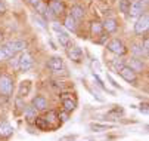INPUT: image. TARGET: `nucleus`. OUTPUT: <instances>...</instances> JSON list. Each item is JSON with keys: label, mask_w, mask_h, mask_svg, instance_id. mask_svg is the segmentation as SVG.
Returning <instances> with one entry per match:
<instances>
[{"label": "nucleus", "mask_w": 149, "mask_h": 141, "mask_svg": "<svg viewBox=\"0 0 149 141\" xmlns=\"http://www.w3.org/2000/svg\"><path fill=\"white\" fill-rule=\"evenodd\" d=\"M0 94L5 97H10L13 94V80L8 74L0 76Z\"/></svg>", "instance_id": "obj_1"}, {"label": "nucleus", "mask_w": 149, "mask_h": 141, "mask_svg": "<svg viewBox=\"0 0 149 141\" xmlns=\"http://www.w3.org/2000/svg\"><path fill=\"white\" fill-rule=\"evenodd\" d=\"M18 59V68L21 70V71H28L31 67H33V63H34V59H33V55L31 54H28V52H24L22 55H21L19 58H16Z\"/></svg>", "instance_id": "obj_2"}, {"label": "nucleus", "mask_w": 149, "mask_h": 141, "mask_svg": "<svg viewBox=\"0 0 149 141\" xmlns=\"http://www.w3.org/2000/svg\"><path fill=\"white\" fill-rule=\"evenodd\" d=\"M106 48H108V51H111L112 54L115 55H124L127 52V48L124 46V43L121 42L120 39H112L108 42V45H106Z\"/></svg>", "instance_id": "obj_3"}, {"label": "nucleus", "mask_w": 149, "mask_h": 141, "mask_svg": "<svg viewBox=\"0 0 149 141\" xmlns=\"http://www.w3.org/2000/svg\"><path fill=\"white\" fill-rule=\"evenodd\" d=\"M118 74H121V77L124 79V80H127L129 83H132V85H137V77H136V73L129 67V66H123L121 67V70L118 71Z\"/></svg>", "instance_id": "obj_4"}, {"label": "nucleus", "mask_w": 149, "mask_h": 141, "mask_svg": "<svg viewBox=\"0 0 149 141\" xmlns=\"http://www.w3.org/2000/svg\"><path fill=\"white\" fill-rule=\"evenodd\" d=\"M148 27H149V16L148 13H142L137 19V23L134 24V31L137 34H143L148 30Z\"/></svg>", "instance_id": "obj_5"}, {"label": "nucleus", "mask_w": 149, "mask_h": 141, "mask_svg": "<svg viewBox=\"0 0 149 141\" xmlns=\"http://www.w3.org/2000/svg\"><path fill=\"white\" fill-rule=\"evenodd\" d=\"M6 46L12 52V55H15L18 52H22L27 49V42H24V40H10V42L6 43Z\"/></svg>", "instance_id": "obj_6"}, {"label": "nucleus", "mask_w": 149, "mask_h": 141, "mask_svg": "<svg viewBox=\"0 0 149 141\" xmlns=\"http://www.w3.org/2000/svg\"><path fill=\"white\" fill-rule=\"evenodd\" d=\"M43 117H45L46 123H47V129H56L59 126V123H61V119H59V116H58L56 111H49Z\"/></svg>", "instance_id": "obj_7"}, {"label": "nucleus", "mask_w": 149, "mask_h": 141, "mask_svg": "<svg viewBox=\"0 0 149 141\" xmlns=\"http://www.w3.org/2000/svg\"><path fill=\"white\" fill-rule=\"evenodd\" d=\"M47 67H49L53 73H59L61 70L65 68V64H63V59H62L61 56H52V58H49Z\"/></svg>", "instance_id": "obj_8"}, {"label": "nucleus", "mask_w": 149, "mask_h": 141, "mask_svg": "<svg viewBox=\"0 0 149 141\" xmlns=\"http://www.w3.org/2000/svg\"><path fill=\"white\" fill-rule=\"evenodd\" d=\"M143 12H145V8H143L142 0H136V2L130 3V8H129V15H130L132 18H139Z\"/></svg>", "instance_id": "obj_9"}, {"label": "nucleus", "mask_w": 149, "mask_h": 141, "mask_svg": "<svg viewBox=\"0 0 149 141\" xmlns=\"http://www.w3.org/2000/svg\"><path fill=\"white\" fill-rule=\"evenodd\" d=\"M67 54H68V58L74 63H81L83 59V51L78 48V46H70L67 49Z\"/></svg>", "instance_id": "obj_10"}, {"label": "nucleus", "mask_w": 149, "mask_h": 141, "mask_svg": "<svg viewBox=\"0 0 149 141\" xmlns=\"http://www.w3.org/2000/svg\"><path fill=\"white\" fill-rule=\"evenodd\" d=\"M63 9H65V5H63L61 0H52L49 3V8H47L50 15H61L63 12Z\"/></svg>", "instance_id": "obj_11"}, {"label": "nucleus", "mask_w": 149, "mask_h": 141, "mask_svg": "<svg viewBox=\"0 0 149 141\" xmlns=\"http://www.w3.org/2000/svg\"><path fill=\"white\" fill-rule=\"evenodd\" d=\"M31 107H33L34 110H46V107H47V101H46V98H45V97H41V95L34 97Z\"/></svg>", "instance_id": "obj_12"}, {"label": "nucleus", "mask_w": 149, "mask_h": 141, "mask_svg": "<svg viewBox=\"0 0 149 141\" xmlns=\"http://www.w3.org/2000/svg\"><path fill=\"white\" fill-rule=\"evenodd\" d=\"M102 27H103V30L106 33H115L117 28H118V24H117V21L114 18H106L105 23L102 24Z\"/></svg>", "instance_id": "obj_13"}, {"label": "nucleus", "mask_w": 149, "mask_h": 141, "mask_svg": "<svg viewBox=\"0 0 149 141\" xmlns=\"http://www.w3.org/2000/svg\"><path fill=\"white\" fill-rule=\"evenodd\" d=\"M30 91H31V82H30V80H24V82H21V85H19L18 95L21 98H24V97H27L30 94Z\"/></svg>", "instance_id": "obj_14"}, {"label": "nucleus", "mask_w": 149, "mask_h": 141, "mask_svg": "<svg viewBox=\"0 0 149 141\" xmlns=\"http://www.w3.org/2000/svg\"><path fill=\"white\" fill-rule=\"evenodd\" d=\"M84 15H86V12H84V8L80 6V5H74L71 8V16L74 19H83Z\"/></svg>", "instance_id": "obj_15"}, {"label": "nucleus", "mask_w": 149, "mask_h": 141, "mask_svg": "<svg viewBox=\"0 0 149 141\" xmlns=\"http://www.w3.org/2000/svg\"><path fill=\"white\" fill-rule=\"evenodd\" d=\"M13 134V128L8 122H0V137H9Z\"/></svg>", "instance_id": "obj_16"}, {"label": "nucleus", "mask_w": 149, "mask_h": 141, "mask_svg": "<svg viewBox=\"0 0 149 141\" xmlns=\"http://www.w3.org/2000/svg\"><path fill=\"white\" fill-rule=\"evenodd\" d=\"M129 67L134 71V73H139V71H143V63L137 58H132L129 61Z\"/></svg>", "instance_id": "obj_17"}, {"label": "nucleus", "mask_w": 149, "mask_h": 141, "mask_svg": "<svg viewBox=\"0 0 149 141\" xmlns=\"http://www.w3.org/2000/svg\"><path fill=\"white\" fill-rule=\"evenodd\" d=\"M62 107H63V110H65L67 113H70V111H72L75 109V101L72 98H63L62 99Z\"/></svg>", "instance_id": "obj_18"}, {"label": "nucleus", "mask_w": 149, "mask_h": 141, "mask_svg": "<svg viewBox=\"0 0 149 141\" xmlns=\"http://www.w3.org/2000/svg\"><path fill=\"white\" fill-rule=\"evenodd\" d=\"M90 31H92L93 36H100L102 31H103V27H102V24L99 21H93L90 24Z\"/></svg>", "instance_id": "obj_19"}, {"label": "nucleus", "mask_w": 149, "mask_h": 141, "mask_svg": "<svg viewBox=\"0 0 149 141\" xmlns=\"http://www.w3.org/2000/svg\"><path fill=\"white\" fill-rule=\"evenodd\" d=\"M10 56H13V55H12V52L8 49V46H6V45H0V61H5V59H8V58H10Z\"/></svg>", "instance_id": "obj_20"}, {"label": "nucleus", "mask_w": 149, "mask_h": 141, "mask_svg": "<svg viewBox=\"0 0 149 141\" xmlns=\"http://www.w3.org/2000/svg\"><path fill=\"white\" fill-rule=\"evenodd\" d=\"M58 40L61 42V45L62 46H70V43H71V39H70V36H68V33H58Z\"/></svg>", "instance_id": "obj_21"}, {"label": "nucleus", "mask_w": 149, "mask_h": 141, "mask_svg": "<svg viewBox=\"0 0 149 141\" xmlns=\"http://www.w3.org/2000/svg\"><path fill=\"white\" fill-rule=\"evenodd\" d=\"M65 27L68 30H71V31H75L77 30V19H74L71 15H68L65 18Z\"/></svg>", "instance_id": "obj_22"}, {"label": "nucleus", "mask_w": 149, "mask_h": 141, "mask_svg": "<svg viewBox=\"0 0 149 141\" xmlns=\"http://www.w3.org/2000/svg\"><path fill=\"white\" fill-rule=\"evenodd\" d=\"M112 125H100V123H92L90 125V129L95 131V132H102V131H108L111 129Z\"/></svg>", "instance_id": "obj_23"}, {"label": "nucleus", "mask_w": 149, "mask_h": 141, "mask_svg": "<svg viewBox=\"0 0 149 141\" xmlns=\"http://www.w3.org/2000/svg\"><path fill=\"white\" fill-rule=\"evenodd\" d=\"M36 125L41 131H47V123H46L45 117H36Z\"/></svg>", "instance_id": "obj_24"}, {"label": "nucleus", "mask_w": 149, "mask_h": 141, "mask_svg": "<svg viewBox=\"0 0 149 141\" xmlns=\"http://www.w3.org/2000/svg\"><path fill=\"white\" fill-rule=\"evenodd\" d=\"M129 8H130V0H120V11L123 13H129Z\"/></svg>", "instance_id": "obj_25"}, {"label": "nucleus", "mask_w": 149, "mask_h": 141, "mask_svg": "<svg viewBox=\"0 0 149 141\" xmlns=\"http://www.w3.org/2000/svg\"><path fill=\"white\" fill-rule=\"evenodd\" d=\"M36 111H37V110H34L33 107H28V109H27V111H25V119L28 120V122H31L33 119H36V117H37Z\"/></svg>", "instance_id": "obj_26"}, {"label": "nucleus", "mask_w": 149, "mask_h": 141, "mask_svg": "<svg viewBox=\"0 0 149 141\" xmlns=\"http://www.w3.org/2000/svg\"><path fill=\"white\" fill-rule=\"evenodd\" d=\"M34 21H36V23H37V24H38L41 28H46V24H45V21H43V19H41L40 16H37V15H36V16H34Z\"/></svg>", "instance_id": "obj_27"}, {"label": "nucleus", "mask_w": 149, "mask_h": 141, "mask_svg": "<svg viewBox=\"0 0 149 141\" xmlns=\"http://www.w3.org/2000/svg\"><path fill=\"white\" fill-rule=\"evenodd\" d=\"M75 135H67V137H62L59 141H75Z\"/></svg>", "instance_id": "obj_28"}, {"label": "nucleus", "mask_w": 149, "mask_h": 141, "mask_svg": "<svg viewBox=\"0 0 149 141\" xmlns=\"http://www.w3.org/2000/svg\"><path fill=\"white\" fill-rule=\"evenodd\" d=\"M52 28H53L56 33H63V28H62V27H59L58 24H53V25H52Z\"/></svg>", "instance_id": "obj_29"}, {"label": "nucleus", "mask_w": 149, "mask_h": 141, "mask_svg": "<svg viewBox=\"0 0 149 141\" xmlns=\"http://www.w3.org/2000/svg\"><path fill=\"white\" fill-rule=\"evenodd\" d=\"M5 12H6V5H5V2L0 0V13H5Z\"/></svg>", "instance_id": "obj_30"}, {"label": "nucleus", "mask_w": 149, "mask_h": 141, "mask_svg": "<svg viewBox=\"0 0 149 141\" xmlns=\"http://www.w3.org/2000/svg\"><path fill=\"white\" fill-rule=\"evenodd\" d=\"M25 2H27V3H30V5H33V6L36 8V6L40 3V0H25Z\"/></svg>", "instance_id": "obj_31"}, {"label": "nucleus", "mask_w": 149, "mask_h": 141, "mask_svg": "<svg viewBox=\"0 0 149 141\" xmlns=\"http://www.w3.org/2000/svg\"><path fill=\"white\" fill-rule=\"evenodd\" d=\"M140 111L145 113V114H148V104H142L140 106Z\"/></svg>", "instance_id": "obj_32"}, {"label": "nucleus", "mask_w": 149, "mask_h": 141, "mask_svg": "<svg viewBox=\"0 0 149 141\" xmlns=\"http://www.w3.org/2000/svg\"><path fill=\"white\" fill-rule=\"evenodd\" d=\"M58 116H59V119L62 117L63 122H65V120H68V114H67V111H65V113H61V114H58Z\"/></svg>", "instance_id": "obj_33"}, {"label": "nucleus", "mask_w": 149, "mask_h": 141, "mask_svg": "<svg viewBox=\"0 0 149 141\" xmlns=\"http://www.w3.org/2000/svg\"><path fill=\"white\" fill-rule=\"evenodd\" d=\"M108 80H109V82H111V83H112V85H114L115 88H120V86H118V83H115V80H114V79H112L111 76H108Z\"/></svg>", "instance_id": "obj_34"}, {"label": "nucleus", "mask_w": 149, "mask_h": 141, "mask_svg": "<svg viewBox=\"0 0 149 141\" xmlns=\"http://www.w3.org/2000/svg\"><path fill=\"white\" fill-rule=\"evenodd\" d=\"M2 39H3V33H2V31H0V40H2Z\"/></svg>", "instance_id": "obj_35"}]
</instances>
